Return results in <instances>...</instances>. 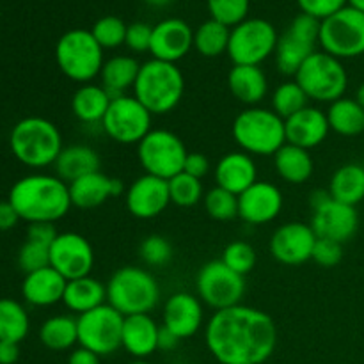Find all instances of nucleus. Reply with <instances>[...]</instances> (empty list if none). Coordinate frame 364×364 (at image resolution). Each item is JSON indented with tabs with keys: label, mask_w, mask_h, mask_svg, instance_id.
Masks as SVG:
<instances>
[{
	"label": "nucleus",
	"mask_w": 364,
	"mask_h": 364,
	"mask_svg": "<svg viewBox=\"0 0 364 364\" xmlns=\"http://www.w3.org/2000/svg\"><path fill=\"white\" fill-rule=\"evenodd\" d=\"M139 255L148 267H164L173 258V245L162 235H149L142 240Z\"/></svg>",
	"instance_id": "nucleus-45"
},
{
	"label": "nucleus",
	"mask_w": 364,
	"mask_h": 364,
	"mask_svg": "<svg viewBox=\"0 0 364 364\" xmlns=\"http://www.w3.org/2000/svg\"><path fill=\"white\" fill-rule=\"evenodd\" d=\"M355 102H358L359 105H361L364 109V82L361 85H359L358 91H355Z\"/></svg>",
	"instance_id": "nucleus-57"
},
{
	"label": "nucleus",
	"mask_w": 364,
	"mask_h": 364,
	"mask_svg": "<svg viewBox=\"0 0 364 364\" xmlns=\"http://www.w3.org/2000/svg\"><path fill=\"white\" fill-rule=\"evenodd\" d=\"M316 235L309 224L287 223L274 231L270 238V255L283 265H302L311 259Z\"/></svg>",
	"instance_id": "nucleus-17"
},
{
	"label": "nucleus",
	"mask_w": 364,
	"mask_h": 364,
	"mask_svg": "<svg viewBox=\"0 0 364 364\" xmlns=\"http://www.w3.org/2000/svg\"><path fill=\"white\" fill-rule=\"evenodd\" d=\"M270 103H272V110L277 116L283 117V119H288L294 114L306 109L309 105V98L297 82L288 80L274 89Z\"/></svg>",
	"instance_id": "nucleus-39"
},
{
	"label": "nucleus",
	"mask_w": 364,
	"mask_h": 364,
	"mask_svg": "<svg viewBox=\"0 0 364 364\" xmlns=\"http://www.w3.org/2000/svg\"><path fill=\"white\" fill-rule=\"evenodd\" d=\"M180 338L176 336L174 333H171L169 329H166L164 326H160V333H159V350H174L180 343Z\"/></svg>",
	"instance_id": "nucleus-55"
},
{
	"label": "nucleus",
	"mask_w": 364,
	"mask_h": 364,
	"mask_svg": "<svg viewBox=\"0 0 364 364\" xmlns=\"http://www.w3.org/2000/svg\"><path fill=\"white\" fill-rule=\"evenodd\" d=\"M167 183H169L171 203L180 206V208H191V206H196L205 198L201 180L187 173L176 174Z\"/></svg>",
	"instance_id": "nucleus-40"
},
{
	"label": "nucleus",
	"mask_w": 364,
	"mask_h": 364,
	"mask_svg": "<svg viewBox=\"0 0 364 364\" xmlns=\"http://www.w3.org/2000/svg\"><path fill=\"white\" fill-rule=\"evenodd\" d=\"M63 304L78 316L92 311V309L107 304V284L91 276L68 281Z\"/></svg>",
	"instance_id": "nucleus-31"
},
{
	"label": "nucleus",
	"mask_w": 364,
	"mask_h": 364,
	"mask_svg": "<svg viewBox=\"0 0 364 364\" xmlns=\"http://www.w3.org/2000/svg\"><path fill=\"white\" fill-rule=\"evenodd\" d=\"M151 124L153 114L134 95H124L112 98L100 127L117 144H139L153 130Z\"/></svg>",
	"instance_id": "nucleus-13"
},
{
	"label": "nucleus",
	"mask_w": 364,
	"mask_h": 364,
	"mask_svg": "<svg viewBox=\"0 0 364 364\" xmlns=\"http://www.w3.org/2000/svg\"><path fill=\"white\" fill-rule=\"evenodd\" d=\"M171 203L169 183L162 178L142 174L135 178L127 188L124 205L134 217L141 220H149L166 212Z\"/></svg>",
	"instance_id": "nucleus-18"
},
{
	"label": "nucleus",
	"mask_w": 364,
	"mask_h": 364,
	"mask_svg": "<svg viewBox=\"0 0 364 364\" xmlns=\"http://www.w3.org/2000/svg\"><path fill=\"white\" fill-rule=\"evenodd\" d=\"M223 259L231 270H235L240 276L251 272L256 265V251L249 242L244 240H235L231 244L226 245V249L223 251Z\"/></svg>",
	"instance_id": "nucleus-44"
},
{
	"label": "nucleus",
	"mask_w": 364,
	"mask_h": 364,
	"mask_svg": "<svg viewBox=\"0 0 364 364\" xmlns=\"http://www.w3.org/2000/svg\"><path fill=\"white\" fill-rule=\"evenodd\" d=\"M50 267L66 281L91 276L95 267V249L80 233H59L50 245Z\"/></svg>",
	"instance_id": "nucleus-16"
},
{
	"label": "nucleus",
	"mask_w": 364,
	"mask_h": 364,
	"mask_svg": "<svg viewBox=\"0 0 364 364\" xmlns=\"http://www.w3.org/2000/svg\"><path fill=\"white\" fill-rule=\"evenodd\" d=\"M18 267L25 274L46 269L50 267V247L38 242L25 240V244L18 251Z\"/></svg>",
	"instance_id": "nucleus-46"
},
{
	"label": "nucleus",
	"mask_w": 364,
	"mask_h": 364,
	"mask_svg": "<svg viewBox=\"0 0 364 364\" xmlns=\"http://www.w3.org/2000/svg\"><path fill=\"white\" fill-rule=\"evenodd\" d=\"M7 201L14 206L21 220L53 223L68 215L71 205L70 187L55 174H28L11 187Z\"/></svg>",
	"instance_id": "nucleus-2"
},
{
	"label": "nucleus",
	"mask_w": 364,
	"mask_h": 364,
	"mask_svg": "<svg viewBox=\"0 0 364 364\" xmlns=\"http://www.w3.org/2000/svg\"><path fill=\"white\" fill-rule=\"evenodd\" d=\"M231 135L240 151L251 156H274L287 144L284 119L272 109L247 107L233 121Z\"/></svg>",
	"instance_id": "nucleus-5"
},
{
	"label": "nucleus",
	"mask_w": 364,
	"mask_h": 364,
	"mask_svg": "<svg viewBox=\"0 0 364 364\" xmlns=\"http://www.w3.org/2000/svg\"><path fill=\"white\" fill-rule=\"evenodd\" d=\"M183 173L191 174V176L198 178V180L205 178L210 173L208 156L203 155V153H188L187 160H185Z\"/></svg>",
	"instance_id": "nucleus-51"
},
{
	"label": "nucleus",
	"mask_w": 364,
	"mask_h": 364,
	"mask_svg": "<svg viewBox=\"0 0 364 364\" xmlns=\"http://www.w3.org/2000/svg\"><path fill=\"white\" fill-rule=\"evenodd\" d=\"M146 2L153 7H164V6H167V4L173 2V0H146Z\"/></svg>",
	"instance_id": "nucleus-59"
},
{
	"label": "nucleus",
	"mask_w": 364,
	"mask_h": 364,
	"mask_svg": "<svg viewBox=\"0 0 364 364\" xmlns=\"http://www.w3.org/2000/svg\"><path fill=\"white\" fill-rule=\"evenodd\" d=\"M68 364H102V358L95 352L87 350L84 347H78L71 350L70 358H68Z\"/></svg>",
	"instance_id": "nucleus-53"
},
{
	"label": "nucleus",
	"mask_w": 364,
	"mask_h": 364,
	"mask_svg": "<svg viewBox=\"0 0 364 364\" xmlns=\"http://www.w3.org/2000/svg\"><path fill=\"white\" fill-rule=\"evenodd\" d=\"M100 166H102V160H100L98 151L85 144H73L63 148L59 159L53 164L55 176L66 181L68 185L78 178L85 176V174L96 173V171H100Z\"/></svg>",
	"instance_id": "nucleus-29"
},
{
	"label": "nucleus",
	"mask_w": 364,
	"mask_h": 364,
	"mask_svg": "<svg viewBox=\"0 0 364 364\" xmlns=\"http://www.w3.org/2000/svg\"><path fill=\"white\" fill-rule=\"evenodd\" d=\"M284 132H287L288 144L299 146L309 151L326 141L331 127L327 114L322 109L308 105L301 112L284 119Z\"/></svg>",
	"instance_id": "nucleus-24"
},
{
	"label": "nucleus",
	"mask_w": 364,
	"mask_h": 364,
	"mask_svg": "<svg viewBox=\"0 0 364 364\" xmlns=\"http://www.w3.org/2000/svg\"><path fill=\"white\" fill-rule=\"evenodd\" d=\"M341 258H343V244L326 240V238H316L311 256L316 265L323 267V269H333L341 262Z\"/></svg>",
	"instance_id": "nucleus-47"
},
{
	"label": "nucleus",
	"mask_w": 364,
	"mask_h": 364,
	"mask_svg": "<svg viewBox=\"0 0 364 364\" xmlns=\"http://www.w3.org/2000/svg\"><path fill=\"white\" fill-rule=\"evenodd\" d=\"M329 194L345 205H359L364 199V166L352 162L334 171L329 181Z\"/></svg>",
	"instance_id": "nucleus-34"
},
{
	"label": "nucleus",
	"mask_w": 364,
	"mask_h": 364,
	"mask_svg": "<svg viewBox=\"0 0 364 364\" xmlns=\"http://www.w3.org/2000/svg\"><path fill=\"white\" fill-rule=\"evenodd\" d=\"M231 95L247 107H258L269 95V78L262 66H233L228 73Z\"/></svg>",
	"instance_id": "nucleus-28"
},
{
	"label": "nucleus",
	"mask_w": 364,
	"mask_h": 364,
	"mask_svg": "<svg viewBox=\"0 0 364 364\" xmlns=\"http://www.w3.org/2000/svg\"><path fill=\"white\" fill-rule=\"evenodd\" d=\"M9 146L14 159L32 169L53 166L64 148L63 135L55 123L39 116L18 121L11 130Z\"/></svg>",
	"instance_id": "nucleus-3"
},
{
	"label": "nucleus",
	"mask_w": 364,
	"mask_h": 364,
	"mask_svg": "<svg viewBox=\"0 0 364 364\" xmlns=\"http://www.w3.org/2000/svg\"><path fill=\"white\" fill-rule=\"evenodd\" d=\"M318 45L336 59H352L364 53V13L347 6L320 21Z\"/></svg>",
	"instance_id": "nucleus-12"
},
{
	"label": "nucleus",
	"mask_w": 364,
	"mask_h": 364,
	"mask_svg": "<svg viewBox=\"0 0 364 364\" xmlns=\"http://www.w3.org/2000/svg\"><path fill=\"white\" fill-rule=\"evenodd\" d=\"M18 220L21 219L16 210H14V206L9 201L0 203V231L13 230L18 224Z\"/></svg>",
	"instance_id": "nucleus-52"
},
{
	"label": "nucleus",
	"mask_w": 364,
	"mask_h": 364,
	"mask_svg": "<svg viewBox=\"0 0 364 364\" xmlns=\"http://www.w3.org/2000/svg\"><path fill=\"white\" fill-rule=\"evenodd\" d=\"M283 205L279 187L269 181H256L238 196V217L251 226H263L279 217Z\"/></svg>",
	"instance_id": "nucleus-20"
},
{
	"label": "nucleus",
	"mask_w": 364,
	"mask_h": 364,
	"mask_svg": "<svg viewBox=\"0 0 364 364\" xmlns=\"http://www.w3.org/2000/svg\"><path fill=\"white\" fill-rule=\"evenodd\" d=\"M331 199V194L329 191H323V188H316V191H313L311 194H309V206H311V210H316L318 206H322L323 203H327Z\"/></svg>",
	"instance_id": "nucleus-56"
},
{
	"label": "nucleus",
	"mask_w": 364,
	"mask_h": 364,
	"mask_svg": "<svg viewBox=\"0 0 364 364\" xmlns=\"http://www.w3.org/2000/svg\"><path fill=\"white\" fill-rule=\"evenodd\" d=\"M57 230L53 223H32L27 228V240L38 242L43 245H52L57 238Z\"/></svg>",
	"instance_id": "nucleus-50"
},
{
	"label": "nucleus",
	"mask_w": 364,
	"mask_h": 364,
	"mask_svg": "<svg viewBox=\"0 0 364 364\" xmlns=\"http://www.w3.org/2000/svg\"><path fill=\"white\" fill-rule=\"evenodd\" d=\"M110 102L112 98L102 85L89 82V84H82L75 91L71 98V110L80 123L102 124Z\"/></svg>",
	"instance_id": "nucleus-32"
},
{
	"label": "nucleus",
	"mask_w": 364,
	"mask_h": 364,
	"mask_svg": "<svg viewBox=\"0 0 364 364\" xmlns=\"http://www.w3.org/2000/svg\"><path fill=\"white\" fill-rule=\"evenodd\" d=\"M127 28L128 25L121 20L119 16H103L92 25L91 34L95 36V39L98 41V45L103 50L117 48V46L124 45V39H127Z\"/></svg>",
	"instance_id": "nucleus-41"
},
{
	"label": "nucleus",
	"mask_w": 364,
	"mask_h": 364,
	"mask_svg": "<svg viewBox=\"0 0 364 364\" xmlns=\"http://www.w3.org/2000/svg\"><path fill=\"white\" fill-rule=\"evenodd\" d=\"M348 6L354 7V9L361 11V13H364V0H348Z\"/></svg>",
	"instance_id": "nucleus-58"
},
{
	"label": "nucleus",
	"mask_w": 364,
	"mask_h": 364,
	"mask_svg": "<svg viewBox=\"0 0 364 364\" xmlns=\"http://www.w3.org/2000/svg\"><path fill=\"white\" fill-rule=\"evenodd\" d=\"M151 38H153V27L144 23V21H135L130 23L127 28V39L124 45L135 53L149 52L151 48Z\"/></svg>",
	"instance_id": "nucleus-48"
},
{
	"label": "nucleus",
	"mask_w": 364,
	"mask_h": 364,
	"mask_svg": "<svg viewBox=\"0 0 364 364\" xmlns=\"http://www.w3.org/2000/svg\"><path fill=\"white\" fill-rule=\"evenodd\" d=\"M141 71V64L135 57L130 55H114L103 63L100 80L102 87L110 95V98L128 95L134 89L135 80Z\"/></svg>",
	"instance_id": "nucleus-30"
},
{
	"label": "nucleus",
	"mask_w": 364,
	"mask_h": 364,
	"mask_svg": "<svg viewBox=\"0 0 364 364\" xmlns=\"http://www.w3.org/2000/svg\"><path fill=\"white\" fill-rule=\"evenodd\" d=\"M130 364H151V363L144 361V359H135V361H132Z\"/></svg>",
	"instance_id": "nucleus-60"
},
{
	"label": "nucleus",
	"mask_w": 364,
	"mask_h": 364,
	"mask_svg": "<svg viewBox=\"0 0 364 364\" xmlns=\"http://www.w3.org/2000/svg\"><path fill=\"white\" fill-rule=\"evenodd\" d=\"M213 176H215L217 187L240 196L258 181V166L247 153L231 151L217 162Z\"/></svg>",
	"instance_id": "nucleus-25"
},
{
	"label": "nucleus",
	"mask_w": 364,
	"mask_h": 364,
	"mask_svg": "<svg viewBox=\"0 0 364 364\" xmlns=\"http://www.w3.org/2000/svg\"><path fill=\"white\" fill-rule=\"evenodd\" d=\"M249 4L251 0H206L212 20L220 21L230 28L247 20Z\"/></svg>",
	"instance_id": "nucleus-43"
},
{
	"label": "nucleus",
	"mask_w": 364,
	"mask_h": 364,
	"mask_svg": "<svg viewBox=\"0 0 364 364\" xmlns=\"http://www.w3.org/2000/svg\"><path fill=\"white\" fill-rule=\"evenodd\" d=\"M194 48V31L180 18H167L153 27L151 48L153 59L174 63L183 59Z\"/></svg>",
	"instance_id": "nucleus-21"
},
{
	"label": "nucleus",
	"mask_w": 364,
	"mask_h": 364,
	"mask_svg": "<svg viewBox=\"0 0 364 364\" xmlns=\"http://www.w3.org/2000/svg\"><path fill=\"white\" fill-rule=\"evenodd\" d=\"M297 4L301 7V13L309 14V16L322 21L347 7L348 0H297Z\"/></svg>",
	"instance_id": "nucleus-49"
},
{
	"label": "nucleus",
	"mask_w": 364,
	"mask_h": 364,
	"mask_svg": "<svg viewBox=\"0 0 364 364\" xmlns=\"http://www.w3.org/2000/svg\"><path fill=\"white\" fill-rule=\"evenodd\" d=\"M196 290L203 304L215 311L242 304L245 295L244 276L231 270L223 259L205 263L196 276Z\"/></svg>",
	"instance_id": "nucleus-15"
},
{
	"label": "nucleus",
	"mask_w": 364,
	"mask_h": 364,
	"mask_svg": "<svg viewBox=\"0 0 364 364\" xmlns=\"http://www.w3.org/2000/svg\"><path fill=\"white\" fill-rule=\"evenodd\" d=\"M276 27L263 18H247L235 25L230 34L228 55L233 66H262L276 52Z\"/></svg>",
	"instance_id": "nucleus-9"
},
{
	"label": "nucleus",
	"mask_w": 364,
	"mask_h": 364,
	"mask_svg": "<svg viewBox=\"0 0 364 364\" xmlns=\"http://www.w3.org/2000/svg\"><path fill=\"white\" fill-rule=\"evenodd\" d=\"M187 148L174 132L153 128L137 144V156L146 174L169 181L183 173Z\"/></svg>",
	"instance_id": "nucleus-10"
},
{
	"label": "nucleus",
	"mask_w": 364,
	"mask_h": 364,
	"mask_svg": "<svg viewBox=\"0 0 364 364\" xmlns=\"http://www.w3.org/2000/svg\"><path fill=\"white\" fill-rule=\"evenodd\" d=\"M20 358V343L0 341V364H14Z\"/></svg>",
	"instance_id": "nucleus-54"
},
{
	"label": "nucleus",
	"mask_w": 364,
	"mask_h": 364,
	"mask_svg": "<svg viewBox=\"0 0 364 364\" xmlns=\"http://www.w3.org/2000/svg\"><path fill=\"white\" fill-rule=\"evenodd\" d=\"M327 121L331 132L343 137H355L364 132V109L355 102V98H343L329 103Z\"/></svg>",
	"instance_id": "nucleus-35"
},
{
	"label": "nucleus",
	"mask_w": 364,
	"mask_h": 364,
	"mask_svg": "<svg viewBox=\"0 0 364 364\" xmlns=\"http://www.w3.org/2000/svg\"><path fill=\"white\" fill-rule=\"evenodd\" d=\"M295 82L308 95L309 102L333 103L343 98L348 87V75L336 57L315 52L295 73Z\"/></svg>",
	"instance_id": "nucleus-8"
},
{
	"label": "nucleus",
	"mask_w": 364,
	"mask_h": 364,
	"mask_svg": "<svg viewBox=\"0 0 364 364\" xmlns=\"http://www.w3.org/2000/svg\"><path fill=\"white\" fill-rule=\"evenodd\" d=\"M68 281L52 267L25 274L21 283V295L25 301L36 308H48V306L63 302L64 290Z\"/></svg>",
	"instance_id": "nucleus-26"
},
{
	"label": "nucleus",
	"mask_w": 364,
	"mask_h": 364,
	"mask_svg": "<svg viewBox=\"0 0 364 364\" xmlns=\"http://www.w3.org/2000/svg\"><path fill=\"white\" fill-rule=\"evenodd\" d=\"M160 326L151 315L124 316L123 348L135 359H146L159 350Z\"/></svg>",
	"instance_id": "nucleus-27"
},
{
	"label": "nucleus",
	"mask_w": 364,
	"mask_h": 364,
	"mask_svg": "<svg viewBox=\"0 0 364 364\" xmlns=\"http://www.w3.org/2000/svg\"><path fill=\"white\" fill-rule=\"evenodd\" d=\"M274 169L277 176L291 185H302L311 178L315 164L308 149L294 144H284L274 155Z\"/></svg>",
	"instance_id": "nucleus-33"
},
{
	"label": "nucleus",
	"mask_w": 364,
	"mask_h": 364,
	"mask_svg": "<svg viewBox=\"0 0 364 364\" xmlns=\"http://www.w3.org/2000/svg\"><path fill=\"white\" fill-rule=\"evenodd\" d=\"M31 329L27 309L14 299H0V341L21 343Z\"/></svg>",
	"instance_id": "nucleus-37"
},
{
	"label": "nucleus",
	"mask_w": 364,
	"mask_h": 364,
	"mask_svg": "<svg viewBox=\"0 0 364 364\" xmlns=\"http://www.w3.org/2000/svg\"><path fill=\"white\" fill-rule=\"evenodd\" d=\"M320 38V20L309 14H297L279 36L274 60L279 73L291 77L316 52Z\"/></svg>",
	"instance_id": "nucleus-11"
},
{
	"label": "nucleus",
	"mask_w": 364,
	"mask_h": 364,
	"mask_svg": "<svg viewBox=\"0 0 364 364\" xmlns=\"http://www.w3.org/2000/svg\"><path fill=\"white\" fill-rule=\"evenodd\" d=\"M68 187H70L71 205L80 210L98 208L110 198H119V196L127 194L124 183L119 178H110L102 171L85 174V176L71 181Z\"/></svg>",
	"instance_id": "nucleus-23"
},
{
	"label": "nucleus",
	"mask_w": 364,
	"mask_h": 364,
	"mask_svg": "<svg viewBox=\"0 0 364 364\" xmlns=\"http://www.w3.org/2000/svg\"><path fill=\"white\" fill-rule=\"evenodd\" d=\"M231 28L217 20H206L194 31V48L198 50L199 55L203 57H219L228 53V45H230Z\"/></svg>",
	"instance_id": "nucleus-38"
},
{
	"label": "nucleus",
	"mask_w": 364,
	"mask_h": 364,
	"mask_svg": "<svg viewBox=\"0 0 364 364\" xmlns=\"http://www.w3.org/2000/svg\"><path fill=\"white\" fill-rule=\"evenodd\" d=\"M39 340L50 350H70L75 345H78L77 318L71 315L50 316L39 329Z\"/></svg>",
	"instance_id": "nucleus-36"
},
{
	"label": "nucleus",
	"mask_w": 364,
	"mask_h": 364,
	"mask_svg": "<svg viewBox=\"0 0 364 364\" xmlns=\"http://www.w3.org/2000/svg\"><path fill=\"white\" fill-rule=\"evenodd\" d=\"M160 301V287L141 267H121L107 283V304L123 316L149 315Z\"/></svg>",
	"instance_id": "nucleus-6"
},
{
	"label": "nucleus",
	"mask_w": 364,
	"mask_h": 364,
	"mask_svg": "<svg viewBox=\"0 0 364 364\" xmlns=\"http://www.w3.org/2000/svg\"><path fill=\"white\" fill-rule=\"evenodd\" d=\"M55 63L63 75L78 84H89L100 77L105 59L91 31L71 28L64 32L55 45Z\"/></svg>",
	"instance_id": "nucleus-7"
},
{
	"label": "nucleus",
	"mask_w": 364,
	"mask_h": 364,
	"mask_svg": "<svg viewBox=\"0 0 364 364\" xmlns=\"http://www.w3.org/2000/svg\"><path fill=\"white\" fill-rule=\"evenodd\" d=\"M309 226L315 231L316 238L334 240L345 244L355 235L359 228V215L355 206L345 205L331 198L316 210H313Z\"/></svg>",
	"instance_id": "nucleus-19"
},
{
	"label": "nucleus",
	"mask_w": 364,
	"mask_h": 364,
	"mask_svg": "<svg viewBox=\"0 0 364 364\" xmlns=\"http://www.w3.org/2000/svg\"><path fill=\"white\" fill-rule=\"evenodd\" d=\"M78 345L95 352L100 358L123 348L124 316L110 304L77 316Z\"/></svg>",
	"instance_id": "nucleus-14"
},
{
	"label": "nucleus",
	"mask_w": 364,
	"mask_h": 364,
	"mask_svg": "<svg viewBox=\"0 0 364 364\" xmlns=\"http://www.w3.org/2000/svg\"><path fill=\"white\" fill-rule=\"evenodd\" d=\"M132 91L153 116H164L173 112L183 100L185 77L174 63L149 59L141 64Z\"/></svg>",
	"instance_id": "nucleus-4"
},
{
	"label": "nucleus",
	"mask_w": 364,
	"mask_h": 364,
	"mask_svg": "<svg viewBox=\"0 0 364 364\" xmlns=\"http://www.w3.org/2000/svg\"><path fill=\"white\" fill-rule=\"evenodd\" d=\"M205 343L220 364H263L276 350L277 329L265 311L238 304L213 313Z\"/></svg>",
	"instance_id": "nucleus-1"
},
{
	"label": "nucleus",
	"mask_w": 364,
	"mask_h": 364,
	"mask_svg": "<svg viewBox=\"0 0 364 364\" xmlns=\"http://www.w3.org/2000/svg\"><path fill=\"white\" fill-rule=\"evenodd\" d=\"M205 210L212 219L215 220H231L238 217V196L224 191L220 187H213L203 198Z\"/></svg>",
	"instance_id": "nucleus-42"
},
{
	"label": "nucleus",
	"mask_w": 364,
	"mask_h": 364,
	"mask_svg": "<svg viewBox=\"0 0 364 364\" xmlns=\"http://www.w3.org/2000/svg\"><path fill=\"white\" fill-rule=\"evenodd\" d=\"M205 309L201 299L187 291H178L167 299L162 313V326L180 340L192 338L203 326Z\"/></svg>",
	"instance_id": "nucleus-22"
}]
</instances>
